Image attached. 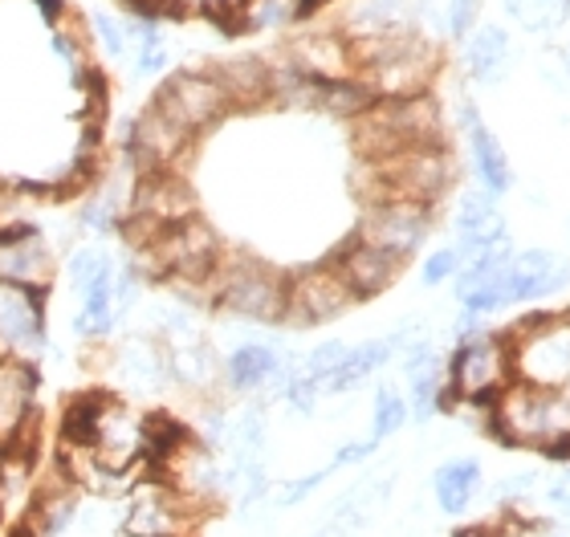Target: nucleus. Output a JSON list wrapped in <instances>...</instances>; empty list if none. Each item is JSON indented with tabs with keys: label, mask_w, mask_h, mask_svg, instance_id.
Masks as SVG:
<instances>
[{
	"label": "nucleus",
	"mask_w": 570,
	"mask_h": 537,
	"mask_svg": "<svg viewBox=\"0 0 570 537\" xmlns=\"http://www.w3.org/2000/svg\"><path fill=\"white\" fill-rule=\"evenodd\" d=\"M355 46V78L375 98L432 95L440 73V41L420 24H400L387 33L351 37Z\"/></svg>",
	"instance_id": "nucleus-1"
},
{
	"label": "nucleus",
	"mask_w": 570,
	"mask_h": 537,
	"mask_svg": "<svg viewBox=\"0 0 570 537\" xmlns=\"http://www.w3.org/2000/svg\"><path fill=\"white\" fill-rule=\"evenodd\" d=\"M493 428L510 444L570 453V387H534L513 379L493 399Z\"/></svg>",
	"instance_id": "nucleus-2"
},
{
	"label": "nucleus",
	"mask_w": 570,
	"mask_h": 537,
	"mask_svg": "<svg viewBox=\"0 0 570 537\" xmlns=\"http://www.w3.org/2000/svg\"><path fill=\"white\" fill-rule=\"evenodd\" d=\"M289 277L257 257H225L213 269V306L245 322H285Z\"/></svg>",
	"instance_id": "nucleus-3"
},
{
	"label": "nucleus",
	"mask_w": 570,
	"mask_h": 537,
	"mask_svg": "<svg viewBox=\"0 0 570 537\" xmlns=\"http://www.w3.org/2000/svg\"><path fill=\"white\" fill-rule=\"evenodd\" d=\"M513 379L534 387H570V318L567 314H538L510 330Z\"/></svg>",
	"instance_id": "nucleus-4"
},
{
	"label": "nucleus",
	"mask_w": 570,
	"mask_h": 537,
	"mask_svg": "<svg viewBox=\"0 0 570 537\" xmlns=\"http://www.w3.org/2000/svg\"><path fill=\"white\" fill-rule=\"evenodd\" d=\"M505 382H513L510 338L485 330L469 342H456L449 362V404H493Z\"/></svg>",
	"instance_id": "nucleus-5"
},
{
	"label": "nucleus",
	"mask_w": 570,
	"mask_h": 537,
	"mask_svg": "<svg viewBox=\"0 0 570 537\" xmlns=\"http://www.w3.org/2000/svg\"><path fill=\"white\" fill-rule=\"evenodd\" d=\"M151 102L164 110V115H171V119L191 135L213 131L216 122L228 119V115L237 110L233 107V98H228L225 82L216 78L213 66H208V70L167 73L164 82H159V90L151 95Z\"/></svg>",
	"instance_id": "nucleus-6"
},
{
	"label": "nucleus",
	"mask_w": 570,
	"mask_h": 537,
	"mask_svg": "<svg viewBox=\"0 0 570 537\" xmlns=\"http://www.w3.org/2000/svg\"><path fill=\"white\" fill-rule=\"evenodd\" d=\"M432 225H436V208L432 203L416 200H371L363 203V220H358V237L387 249L400 261H412L424 240L432 237Z\"/></svg>",
	"instance_id": "nucleus-7"
},
{
	"label": "nucleus",
	"mask_w": 570,
	"mask_h": 537,
	"mask_svg": "<svg viewBox=\"0 0 570 537\" xmlns=\"http://www.w3.org/2000/svg\"><path fill=\"white\" fill-rule=\"evenodd\" d=\"M49 350L46 294L0 281V358L12 362H41Z\"/></svg>",
	"instance_id": "nucleus-8"
},
{
	"label": "nucleus",
	"mask_w": 570,
	"mask_h": 537,
	"mask_svg": "<svg viewBox=\"0 0 570 537\" xmlns=\"http://www.w3.org/2000/svg\"><path fill=\"white\" fill-rule=\"evenodd\" d=\"M196 143V135L184 131L171 115L147 102V107L127 122V156L139 171H176V163L188 156V147Z\"/></svg>",
	"instance_id": "nucleus-9"
},
{
	"label": "nucleus",
	"mask_w": 570,
	"mask_h": 537,
	"mask_svg": "<svg viewBox=\"0 0 570 537\" xmlns=\"http://www.w3.org/2000/svg\"><path fill=\"white\" fill-rule=\"evenodd\" d=\"M0 281L37 289V294L53 289L58 257H53V245L46 240L41 228L24 225V220L12 228H0Z\"/></svg>",
	"instance_id": "nucleus-10"
},
{
	"label": "nucleus",
	"mask_w": 570,
	"mask_h": 537,
	"mask_svg": "<svg viewBox=\"0 0 570 537\" xmlns=\"http://www.w3.org/2000/svg\"><path fill=\"white\" fill-rule=\"evenodd\" d=\"M355 306V294L331 265H314L289 277L285 294V326H322Z\"/></svg>",
	"instance_id": "nucleus-11"
},
{
	"label": "nucleus",
	"mask_w": 570,
	"mask_h": 537,
	"mask_svg": "<svg viewBox=\"0 0 570 537\" xmlns=\"http://www.w3.org/2000/svg\"><path fill=\"white\" fill-rule=\"evenodd\" d=\"M196 505H188L167 480H142L131 489L122 529L131 537H188Z\"/></svg>",
	"instance_id": "nucleus-12"
},
{
	"label": "nucleus",
	"mask_w": 570,
	"mask_h": 537,
	"mask_svg": "<svg viewBox=\"0 0 570 537\" xmlns=\"http://www.w3.org/2000/svg\"><path fill=\"white\" fill-rule=\"evenodd\" d=\"M102 367L115 375L127 399L131 395H159L164 387H171V367H167V350L159 338H122L119 347L102 350Z\"/></svg>",
	"instance_id": "nucleus-13"
},
{
	"label": "nucleus",
	"mask_w": 570,
	"mask_h": 537,
	"mask_svg": "<svg viewBox=\"0 0 570 537\" xmlns=\"http://www.w3.org/2000/svg\"><path fill=\"white\" fill-rule=\"evenodd\" d=\"M37 448V367L0 358V448Z\"/></svg>",
	"instance_id": "nucleus-14"
},
{
	"label": "nucleus",
	"mask_w": 570,
	"mask_h": 537,
	"mask_svg": "<svg viewBox=\"0 0 570 537\" xmlns=\"http://www.w3.org/2000/svg\"><path fill=\"white\" fill-rule=\"evenodd\" d=\"M326 265L343 277L346 289L355 294V301L380 298L383 289H392L395 277L404 274V261H400V257H392L387 249H380V245H371V240H363V237L346 240Z\"/></svg>",
	"instance_id": "nucleus-15"
},
{
	"label": "nucleus",
	"mask_w": 570,
	"mask_h": 537,
	"mask_svg": "<svg viewBox=\"0 0 570 537\" xmlns=\"http://www.w3.org/2000/svg\"><path fill=\"white\" fill-rule=\"evenodd\" d=\"M294 370V358H285L269 342H245V347H237L225 358V387L237 395H282Z\"/></svg>",
	"instance_id": "nucleus-16"
},
{
	"label": "nucleus",
	"mask_w": 570,
	"mask_h": 537,
	"mask_svg": "<svg viewBox=\"0 0 570 537\" xmlns=\"http://www.w3.org/2000/svg\"><path fill=\"white\" fill-rule=\"evenodd\" d=\"M456 119H461V131L469 139V159H473V176L481 179V188L493 191V196H505L513 188V168L510 156L493 131H489L485 115L473 98H461L456 102Z\"/></svg>",
	"instance_id": "nucleus-17"
},
{
	"label": "nucleus",
	"mask_w": 570,
	"mask_h": 537,
	"mask_svg": "<svg viewBox=\"0 0 570 537\" xmlns=\"http://www.w3.org/2000/svg\"><path fill=\"white\" fill-rule=\"evenodd\" d=\"M282 53L314 78H355V46L343 29H302Z\"/></svg>",
	"instance_id": "nucleus-18"
},
{
	"label": "nucleus",
	"mask_w": 570,
	"mask_h": 537,
	"mask_svg": "<svg viewBox=\"0 0 570 537\" xmlns=\"http://www.w3.org/2000/svg\"><path fill=\"white\" fill-rule=\"evenodd\" d=\"M461 66L464 78L476 86H501L510 78L513 66V37L498 21L476 24L473 33L461 41Z\"/></svg>",
	"instance_id": "nucleus-19"
},
{
	"label": "nucleus",
	"mask_w": 570,
	"mask_h": 537,
	"mask_svg": "<svg viewBox=\"0 0 570 537\" xmlns=\"http://www.w3.org/2000/svg\"><path fill=\"white\" fill-rule=\"evenodd\" d=\"M505 281H510L513 301H542L570 286V265L550 249H522L513 252Z\"/></svg>",
	"instance_id": "nucleus-20"
},
{
	"label": "nucleus",
	"mask_w": 570,
	"mask_h": 537,
	"mask_svg": "<svg viewBox=\"0 0 570 537\" xmlns=\"http://www.w3.org/2000/svg\"><path fill=\"white\" fill-rule=\"evenodd\" d=\"M167 350V367H171V382L184 391L213 395L216 387H225V358H216L213 342L204 335L171 342Z\"/></svg>",
	"instance_id": "nucleus-21"
},
{
	"label": "nucleus",
	"mask_w": 570,
	"mask_h": 537,
	"mask_svg": "<svg viewBox=\"0 0 570 537\" xmlns=\"http://www.w3.org/2000/svg\"><path fill=\"white\" fill-rule=\"evenodd\" d=\"M322 0H233L228 29L233 33H282L306 21Z\"/></svg>",
	"instance_id": "nucleus-22"
},
{
	"label": "nucleus",
	"mask_w": 570,
	"mask_h": 537,
	"mask_svg": "<svg viewBox=\"0 0 570 537\" xmlns=\"http://www.w3.org/2000/svg\"><path fill=\"white\" fill-rule=\"evenodd\" d=\"M395 355H400V342H395V335H383V338H367V342H358V347L346 350V358L338 362V370H334L331 379L322 382V395L355 391V387H363L371 375H380V370L387 367Z\"/></svg>",
	"instance_id": "nucleus-23"
},
{
	"label": "nucleus",
	"mask_w": 570,
	"mask_h": 537,
	"mask_svg": "<svg viewBox=\"0 0 570 537\" xmlns=\"http://www.w3.org/2000/svg\"><path fill=\"white\" fill-rule=\"evenodd\" d=\"M216 78L225 82L233 107H269V86H274V58H257V53H245V58L220 61L213 66Z\"/></svg>",
	"instance_id": "nucleus-24"
},
{
	"label": "nucleus",
	"mask_w": 570,
	"mask_h": 537,
	"mask_svg": "<svg viewBox=\"0 0 570 537\" xmlns=\"http://www.w3.org/2000/svg\"><path fill=\"white\" fill-rule=\"evenodd\" d=\"M131 191L115 188V183L90 191L82 200V208H78V228L90 232V237H115V232H122L127 216H131Z\"/></svg>",
	"instance_id": "nucleus-25"
},
{
	"label": "nucleus",
	"mask_w": 570,
	"mask_h": 537,
	"mask_svg": "<svg viewBox=\"0 0 570 537\" xmlns=\"http://www.w3.org/2000/svg\"><path fill=\"white\" fill-rule=\"evenodd\" d=\"M501 9L522 33L542 41L570 33V0H501Z\"/></svg>",
	"instance_id": "nucleus-26"
},
{
	"label": "nucleus",
	"mask_w": 570,
	"mask_h": 537,
	"mask_svg": "<svg viewBox=\"0 0 570 537\" xmlns=\"http://www.w3.org/2000/svg\"><path fill=\"white\" fill-rule=\"evenodd\" d=\"M432 489H436V505L444 509V514H464L469 501L476 497V489H481V465L469 460V456L449 460V465L436 468Z\"/></svg>",
	"instance_id": "nucleus-27"
},
{
	"label": "nucleus",
	"mask_w": 570,
	"mask_h": 537,
	"mask_svg": "<svg viewBox=\"0 0 570 537\" xmlns=\"http://www.w3.org/2000/svg\"><path fill=\"white\" fill-rule=\"evenodd\" d=\"M86 21V33H90V46L95 53H102L107 61H131V37H127V21H122V12H110V9H98Z\"/></svg>",
	"instance_id": "nucleus-28"
},
{
	"label": "nucleus",
	"mask_w": 570,
	"mask_h": 537,
	"mask_svg": "<svg viewBox=\"0 0 570 537\" xmlns=\"http://www.w3.org/2000/svg\"><path fill=\"white\" fill-rule=\"evenodd\" d=\"M407 419H412V407H407V395L392 382H383L375 399H371V436L375 440H387L395 431L404 428Z\"/></svg>",
	"instance_id": "nucleus-29"
},
{
	"label": "nucleus",
	"mask_w": 570,
	"mask_h": 537,
	"mask_svg": "<svg viewBox=\"0 0 570 537\" xmlns=\"http://www.w3.org/2000/svg\"><path fill=\"white\" fill-rule=\"evenodd\" d=\"M115 269H119L115 257H110L107 249H98V245H78V249L66 257V281H70L78 294L90 289L95 281H102V277H110Z\"/></svg>",
	"instance_id": "nucleus-30"
},
{
	"label": "nucleus",
	"mask_w": 570,
	"mask_h": 537,
	"mask_svg": "<svg viewBox=\"0 0 570 537\" xmlns=\"http://www.w3.org/2000/svg\"><path fill=\"white\" fill-rule=\"evenodd\" d=\"M346 342H338V338H326V342H318V347L309 350L306 358H302V370H306L309 379H318V382H326L338 370V362L346 358Z\"/></svg>",
	"instance_id": "nucleus-31"
},
{
	"label": "nucleus",
	"mask_w": 570,
	"mask_h": 537,
	"mask_svg": "<svg viewBox=\"0 0 570 537\" xmlns=\"http://www.w3.org/2000/svg\"><path fill=\"white\" fill-rule=\"evenodd\" d=\"M282 399H285L289 407H294L297 416H309V411L318 407V399H322V382H318V379H309L306 370L297 367L294 375H289V382H285Z\"/></svg>",
	"instance_id": "nucleus-32"
},
{
	"label": "nucleus",
	"mask_w": 570,
	"mask_h": 537,
	"mask_svg": "<svg viewBox=\"0 0 570 537\" xmlns=\"http://www.w3.org/2000/svg\"><path fill=\"white\" fill-rule=\"evenodd\" d=\"M481 24V0H449L444 4V33L452 41H464Z\"/></svg>",
	"instance_id": "nucleus-33"
},
{
	"label": "nucleus",
	"mask_w": 570,
	"mask_h": 537,
	"mask_svg": "<svg viewBox=\"0 0 570 537\" xmlns=\"http://www.w3.org/2000/svg\"><path fill=\"white\" fill-rule=\"evenodd\" d=\"M456 269H461V252L449 245V249H436L432 257H428L420 277H424V286H444V281L456 277Z\"/></svg>",
	"instance_id": "nucleus-34"
},
{
	"label": "nucleus",
	"mask_w": 570,
	"mask_h": 537,
	"mask_svg": "<svg viewBox=\"0 0 570 537\" xmlns=\"http://www.w3.org/2000/svg\"><path fill=\"white\" fill-rule=\"evenodd\" d=\"M375 448H380V440H375V436H367V440H351V444H343V448L334 453L331 468L363 465V460H371V456H375Z\"/></svg>",
	"instance_id": "nucleus-35"
},
{
	"label": "nucleus",
	"mask_w": 570,
	"mask_h": 537,
	"mask_svg": "<svg viewBox=\"0 0 570 537\" xmlns=\"http://www.w3.org/2000/svg\"><path fill=\"white\" fill-rule=\"evenodd\" d=\"M331 473H334V468L326 465V468H318V473H309V477H302V480H289V485L282 489V497H277V505H297L302 497H309V489H318Z\"/></svg>",
	"instance_id": "nucleus-36"
},
{
	"label": "nucleus",
	"mask_w": 570,
	"mask_h": 537,
	"mask_svg": "<svg viewBox=\"0 0 570 537\" xmlns=\"http://www.w3.org/2000/svg\"><path fill=\"white\" fill-rule=\"evenodd\" d=\"M29 4H33L37 9V17H41V21H46V29L49 24H61L66 21V17H70V0H29Z\"/></svg>",
	"instance_id": "nucleus-37"
},
{
	"label": "nucleus",
	"mask_w": 570,
	"mask_h": 537,
	"mask_svg": "<svg viewBox=\"0 0 570 537\" xmlns=\"http://www.w3.org/2000/svg\"><path fill=\"white\" fill-rule=\"evenodd\" d=\"M534 489H538V473H518V477L498 485L501 497H522V493H534Z\"/></svg>",
	"instance_id": "nucleus-38"
},
{
	"label": "nucleus",
	"mask_w": 570,
	"mask_h": 537,
	"mask_svg": "<svg viewBox=\"0 0 570 537\" xmlns=\"http://www.w3.org/2000/svg\"><path fill=\"white\" fill-rule=\"evenodd\" d=\"M9 537H37V534L29 526H24V529H17V534H9Z\"/></svg>",
	"instance_id": "nucleus-39"
}]
</instances>
